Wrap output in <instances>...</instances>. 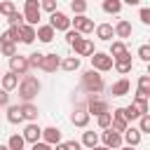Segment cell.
Listing matches in <instances>:
<instances>
[{"label":"cell","instance_id":"1","mask_svg":"<svg viewBox=\"0 0 150 150\" xmlns=\"http://www.w3.org/2000/svg\"><path fill=\"white\" fill-rule=\"evenodd\" d=\"M80 87H82V91L87 96H94V94L101 96V91L105 89V82H103V75L101 73H96L94 68H89V70H84L80 75Z\"/></svg>","mask_w":150,"mask_h":150},{"label":"cell","instance_id":"2","mask_svg":"<svg viewBox=\"0 0 150 150\" xmlns=\"http://www.w3.org/2000/svg\"><path fill=\"white\" fill-rule=\"evenodd\" d=\"M40 89H42V84H40V80L35 75L21 77V82H19V98H21V103H33V98L40 94Z\"/></svg>","mask_w":150,"mask_h":150},{"label":"cell","instance_id":"3","mask_svg":"<svg viewBox=\"0 0 150 150\" xmlns=\"http://www.w3.org/2000/svg\"><path fill=\"white\" fill-rule=\"evenodd\" d=\"M40 14H42V9H40V2L38 0H26L23 2V19H26L28 26L38 28L40 26Z\"/></svg>","mask_w":150,"mask_h":150},{"label":"cell","instance_id":"4","mask_svg":"<svg viewBox=\"0 0 150 150\" xmlns=\"http://www.w3.org/2000/svg\"><path fill=\"white\" fill-rule=\"evenodd\" d=\"M91 68H94L96 73H108V70L115 68V59H112L108 52H96V54L91 56Z\"/></svg>","mask_w":150,"mask_h":150},{"label":"cell","instance_id":"5","mask_svg":"<svg viewBox=\"0 0 150 150\" xmlns=\"http://www.w3.org/2000/svg\"><path fill=\"white\" fill-rule=\"evenodd\" d=\"M87 112H89V115H94V117H101V115L110 112V108H108V101H105V98H101L98 94H94V96H87Z\"/></svg>","mask_w":150,"mask_h":150},{"label":"cell","instance_id":"6","mask_svg":"<svg viewBox=\"0 0 150 150\" xmlns=\"http://www.w3.org/2000/svg\"><path fill=\"white\" fill-rule=\"evenodd\" d=\"M101 145H105V148H110V150H120V148L124 145V138H122V134H117L115 129H105V131H101Z\"/></svg>","mask_w":150,"mask_h":150},{"label":"cell","instance_id":"7","mask_svg":"<svg viewBox=\"0 0 150 150\" xmlns=\"http://www.w3.org/2000/svg\"><path fill=\"white\" fill-rule=\"evenodd\" d=\"M9 73H14V75H19V77H26V75L30 73L28 56H21V54L12 56V59H9Z\"/></svg>","mask_w":150,"mask_h":150},{"label":"cell","instance_id":"8","mask_svg":"<svg viewBox=\"0 0 150 150\" xmlns=\"http://www.w3.org/2000/svg\"><path fill=\"white\" fill-rule=\"evenodd\" d=\"M49 26L56 30V33H68L73 26H70V16L68 14H63V12H54L52 16H49Z\"/></svg>","mask_w":150,"mask_h":150},{"label":"cell","instance_id":"9","mask_svg":"<svg viewBox=\"0 0 150 150\" xmlns=\"http://www.w3.org/2000/svg\"><path fill=\"white\" fill-rule=\"evenodd\" d=\"M108 54L115 59V63H117V61H127V63H131V54H129V49H127V45H124L122 40H112Z\"/></svg>","mask_w":150,"mask_h":150},{"label":"cell","instance_id":"10","mask_svg":"<svg viewBox=\"0 0 150 150\" xmlns=\"http://www.w3.org/2000/svg\"><path fill=\"white\" fill-rule=\"evenodd\" d=\"M89 120H91V115L87 112V105H77V108L70 112V124H73V127L87 129V127H89Z\"/></svg>","mask_w":150,"mask_h":150},{"label":"cell","instance_id":"11","mask_svg":"<svg viewBox=\"0 0 150 150\" xmlns=\"http://www.w3.org/2000/svg\"><path fill=\"white\" fill-rule=\"evenodd\" d=\"M21 136L26 138V143H30V145H35V143H40V141H42V127H40L38 122H28V124L23 127V131H21Z\"/></svg>","mask_w":150,"mask_h":150},{"label":"cell","instance_id":"12","mask_svg":"<svg viewBox=\"0 0 150 150\" xmlns=\"http://www.w3.org/2000/svg\"><path fill=\"white\" fill-rule=\"evenodd\" d=\"M70 26H73L77 33H82V35H89V33H94V30H96L94 19H89L87 14H84V16H75V19H70Z\"/></svg>","mask_w":150,"mask_h":150},{"label":"cell","instance_id":"13","mask_svg":"<svg viewBox=\"0 0 150 150\" xmlns=\"http://www.w3.org/2000/svg\"><path fill=\"white\" fill-rule=\"evenodd\" d=\"M73 52H75V56H94L96 54V49H94V42L89 40V38H82V40H77L75 45H73Z\"/></svg>","mask_w":150,"mask_h":150},{"label":"cell","instance_id":"14","mask_svg":"<svg viewBox=\"0 0 150 150\" xmlns=\"http://www.w3.org/2000/svg\"><path fill=\"white\" fill-rule=\"evenodd\" d=\"M129 127H131V124H129V120L124 117V108H115V110H112V127H110V129H115L117 134H124Z\"/></svg>","mask_w":150,"mask_h":150},{"label":"cell","instance_id":"15","mask_svg":"<svg viewBox=\"0 0 150 150\" xmlns=\"http://www.w3.org/2000/svg\"><path fill=\"white\" fill-rule=\"evenodd\" d=\"M61 56L56 54V52H49V54H45V61H42V68L40 70H45V73H56L59 68H61Z\"/></svg>","mask_w":150,"mask_h":150},{"label":"cell","instance_id":"16","mask_svg":"<svg viewBox=\"0 0 150 150\" xmlns=\"http://www.w3.org/2000/svg\"><path fill=\"white\" fill-rule=\"evenodd\" d=\"M122 138H124V145H129V148H138V143H141V138H143V134H141V129L138 127H129L124 134H122Z\"/></svg>","mask_w":150,"mask_h":150},{"label":"cell","instance_id":"17","mask_svg":"<svg viewBox=\"0 0 150 150\" xmlns=\"http://www.w3.org/2000/svg\"><path fill=\"white\" fill-rule=\"evenodd\" d=\"M131 91V82L127 80V77H120L117 82H112V87H110V94L115 96V98H122V96H127Z\"/></svg>","mask_w":150,"mask_h":150},{"label":"cell","instance_id":"18","mask_svg":"<svg viewBox=\"0 0 150 150\" xmlns=\"http://www.w3.org/2000/svg\"><path fill=\"white\" fill-rule=\"evenodd\" d=\"M131 33H134V26H131V21H127V19H120V21L115 23V38H120L122 42H124L127 38H131Z\"/></svg>","mask_w":150,"mask_h":150},{"label":"cell","instance_id":"19","mask_svg":"<svg viewBox=\"0 0 150 150\" xmlns=\"http://www.w3.org/2000/svg\"><path fill=\"white\" fill-rule=\"evenodd\" d=\"M42 141L49 143L52 148L59 145V143H61V129H59V127H45V129H42Z\"/></svg>","mask_w":150,"mask_h":150},{"label":"cell","instance_id":"20","mask_svg":"<svg viewBox=\"0 0 150 150\" xmlns=\"http://www.w3.org/2000/svg\"><path fill=\"white\" fill-rule=\"evenodd\" d=\"M19 82H21V77L7 70V73L2 75V80H0V89H5V91H14V89H19Z\"/></svg>","mask_w":150,"mask_h":150},{"label":"cell","instance_id":"21","mask_svg":"<svg viewBox=\"0 0 150 150\" xmlns=\"http://www.w3.org/2000/svg\"><path fill=\"white\" fill-rule=\"evenodd\" d=\"M5 117H7L9 124H21V122H26V120H23V112H21V103H19V105H7V108H5Z\"/></svg>","mask_w":150,"mask_h":150},{"label":"cell","instance_id":"22","mask_svg":"<svg viewBox=\"0 0 150 150\" xmlns=\"http://www.w3.org/2000/svg\"><path fill=\"white\" fill-rule=\"evenodd\" d=\"M94 33H96V38H98V40L110 42V40L115 38V26H112V23H98Z\"/></svg>","mask_w":150,"mask_h":150},{"label":"cell","instance_id":"23","mask_svg":"<svg viewBox=\"0 0 150 150\" xmlns=\"http://www.w3.org/2000/svg\"><path fill=\"white\" fill-rule=\"evenodd\" d=\"M54 38H56V30H54L49 23H40V26H38V40H40V42L49 45Z\"/></svg>","mask_w":150,"mask_h":150},{"label":"cell","instance_id":"24","mask_svg":"<svg viewBox=\"0 0 150 150\" xmlns=\"http://www.w3.org/2000/svg\"><path fill=\"white\" fill-rule=\"evenodd\" d=\"M21 112H23V120H26V122H38L40 110H38L35 103H21Z\"/></svg>","mask_w":150,"mask_h":150},{"label":"cell","instance_id":"25","mask_svg":"<svg viewBox=\"0 0 150 150\" xmlns=\"http://www.w3.org/2000/svg\"><path fill=\"white\" fill-rule=\"evenodd\" d=\"M98 141H101V136H98V131H84V134H82V141H80V143H82L84 148H89V150H94L96 145H101Z\"/></svg>","mask_w":150,"mask_h":150},{"label":"cell","instance_id":"26","mask_svg":"<svg viewBox=\"0 0 150 150\" xmlns=\"http://www.w3.org/2000/svg\"><path fill=\"white\" fill-rule=\"evenodd\" d=\"M38 40V28H33V26H21V42L23 45H33Z\"/></svg>","mask_w":150,"mask_h":150},{"label":"cell","instance_id":"27","mask_svg":"<svg viewBox=\"0 0 150 150\" xmlns=\"http://www.w3.org/2000/svg\"><path fill=\"white\" fill-rule=\"evenodd\" d=\"M80 56H66L63 61H61V70H66V73H75V70H80Z\"/></svg>","mask_w":150,"mask_h":150},{"label":"cell","instance_id":"28","mask_svg":"<svg viewBox=\"0 0 150 150\" xmlns=\"http://www.w3.org/2000/svg\"><path fill=\"white\" fill-rule=\"evenodd\" d=\"M101 7H103L105 14H120V12H122V2H120V0H103Z\"/></svg>","mask_w":150,"mask_h":150},{"label":"cell","instance_id":"29","mask_svg":"<svg viewBox=\"0 0 150 150\" xmlns=\"http://www.w3.org/2000/svg\"><path fill=\"white\" fill-rule=\"evenodd\" d=\"M7 148H9V150H23V148H26V138H23L21 134H12L9 141H7Z\"/></svg>","mask_w":150,"mask_h":150},{"label":"cell","instance_id":"30","mask_svg":"<svg viewBox=\"0 0 150 150\" xmlns=\"http://www.w3.org/2000/svg\"><path fill=\"white\" fill-rule=\"evenodd\" d=\"M7 23L9 26H14V28H21V26H26V19H23V12H14L12 16H7Z\"/></svg>","mask_w":150,"mask_h":150},{"label":"cell","instance_id":"31","mask_svg":"<svg viewBox=\"0 0 150 150\" xmlns=\"http://www.w3.org/2000/svg\"><path fill=\"white\" fill-rule=\"evenodd\" d=\"M124 117H127V120H129V124H131L134 120H141L143 115L138 112V108H136L134 103H129V105H124Z\"/></svg>","mask_w":150,"mask_h":150},{"label":"cell","instance_id":"32","mask_svg":"<svg viewBox=\"0 0 150 150\" xmlns=\"http://www.w3.org/2000/svg\"><path fill=\"white\" fill-rule=\"evenodd\" d=\"M70 12H73L75 16H84V12H87V2H84V0H73V2H70Z\"/></svg>","mask_w":150,"mask_h":150},{"label":"cell","instance_id":"33","mask_svg":"<svg viewBox=\"0 0 150 150\" xmlns=\"http://www.w3.org/2000/svg\"><path fill=\"white\" fill-rule=\"evenodd\" d=\"M42 61H45V54H40V52L28 54V66H30V70H33V68H42Z\"/></svg>","mask_w":150,"mask_h":150},{"label":"cell","instance_id":"34","mask_svg":"<svg viewBox=\"0 0 150 150\" xmlns=\"http://www.w3.org/2000/svg\"><path fill=\"white\" fill-rule=\"evenodd\" d=\"M131 103L138 108V112H141V115H150V101H148V98H134Z\"/></svg>","mask_w":150,"mask_h":150},{"label":"cell","instance_id":"35","mask_svg":"<svg viewBox=\"0 0 150 150\" xmlns=\"http://www.w3.org/2000/svg\"><path fill=\"white\" fill-rule=\"evenodd\" d=\"M96 124H98V129H110L112 127V112H105V115H101V117H96Z\"/></svg>","mask_w":150,"mask_h":150},{"label":"cell","instance_id":"36","mask_svg":"<svg viewBox=\"0 0 150 150\" xmlns=\"http://www.w3.org/2000/svg\"><path fill=\"white\" fill-rule=\"evenodd\" d=\"M0 52H2V56H16V45L14 42H0Z\"/></svg>","mask_w":150,"mask_h":150},{"label":"cell","instance_id":"37","mask_svg":"<svg viewBox=\"0 0 150 150\" xmlns=\"http://www.w3.org/2000/svg\"><path fill=\"white\" fill-rule=\"evenodd\" d=\"M136 56L148 66V63H150V45H141V47L136 49Z\"/></svg>","mask_w":150,"mask_h":150},{"label":"cell","instance_id":"38","mask_svg":"<svg viewBox=\"0 0 150 150\" xmlns=\"http://www.w3.org/2000/svg\"><path fill=\"white\" fill-rule=\"evenodd\" d=\"M16 12V5L12 2V0H5V2H0V14H5V16H12Z\"/></svg>","mask_w":150,"mask_h":150},{"label":"cell","instance_id":"39","mask_svg":"<svg viewBox=\"0 0 150 150\" xmlns=\"http://www.w3.org/2000/svg\"><path fill=\"white\" fill-rule=\"evenodd\" d=\"M40 9L49 12V16H52L54 12H59V7H56V0H42V2H40Z\"/></svg>","mask_w":150,"mask_h":150},{"label":"cell","instance_id":"40","mask_svg":"<svg viewBox=\"0 0 150 150\" xmlns=\"http://www.w3.org/2000/svg\"><path fill=\"white\" fill-rule=\"evenodd\" d=\"M82 38H84V35H82V33H77V30H75V28H70V30H68V33H66V42H68V45H70V47H73V45H75V42H77V40H82Z\"/></svg>","mask_w":150,"mask_h":150},{"label":"cell","instance_id":"41","mask_svg":"<svg viewBox=\"0 0 150 150\" xmlns=\"http://www.w3.org/2000/svg\"><path fill=\"white\" fill-rule=\"evenodd\" d=\"M131 68H134V63H127V61H117V63H115V70H117L120 75H129Z\"/></svg>","mask_w":150,"mask_h":150},{"label":"cell","instance_id":"42","mask_svg":"<svg viewBox=\"0 0 150 150\" xmlns=\"http://www.w3.org/2000/svg\"><path fill=\"white\" fill-rule=\"evenodd\" d=\"M138 129H141V134H150V115H143L138 120Z\"/></svg>","mask_w":150,"mask_h":150},{"label":"cell","instance_id":"43","mask_svg":"<svg viewBox=\"0 0 150 150\" xmlns=\"http://www.w3.org/2000/svg\"><path fill=\"white\" fill-rule=\"evenodd\" d=\"M138 19L143 26H150V7H141L138 9Z\"/></svg>","mask_w":150,"mask_h":150},{"label":"cell","instance_id":"44","mask_svg":"<svg viewBox=\"0 0 150 150\" xmlns=\"http://www.w3.org/2000/svg\"><path fill=\"white\" fill-rule=\"evenodd\" d=\"M7 105H12V103H9V91L0 89V108H7Z\"/></svg>","mask_w":150,"mask_h":150},{"label":"cell","instance_id":"45","mask_svg":"<svg viewBox=\"0 0 150 150\" xmlns=\"http://www.w3.org/2000/svg\"><path fill=\"white\" fill-rule=\"evenodd\" d=\"M30 150H54V148H52L49 143H45V141H40V143H35V145H33Z\"/></svg>","mask_w":150,"mask_h":150},{"label":"cell","instance_id":"46","mask_svg":"<svg viewBox=\"0 0 150 150\" xmlns=\"http://www.w3.org/2000/svg\"><path fill=\"white\" fill-rule=\"evenodd\" d=\"M66 145H68V150H82L80 141H66Z\"/></svg>","mask_w":150,"mask_h":150},{"label":"cell","instance_id":"47","mask_svg":"<svg viewBox=\"0 0 150 150\" xmlns=\"http://www.w3.org/2000/svg\"><path fill=\"white\" fill-rule=\"evenodd\" d=\"M54 150H68V145L66 143H59V145H54Z\"/></svg>","mask_w":150,"mask_h":150},{"label":"cell","instance_id":"48","mask_svg":"<svg viewBox=\"0 0 150 150\" xmlns=\"http://www.w3.org/2000/svg\"><path fill=\"white\" fill-rule=\"evenodd\" d=\"M94 150H110V148H105V145H96Z\"/></svg>","mask_w":150,"mask_h":150},{"label":"cell","instance_id":"49","mask_svg":"<svg viewBox=\"0 0 150 150\" xmlns=\"http://www.w3.org/2000/svg\"><path fill=\"white\" fill-rule=\"evenodd\" d=\"M120 150H136V148H129V145H122Z\"/></svg>","mask_w":150,"mask_h":150},{"label":"cell","instance_id":"50","mask_svg":"<svg viewBox=\"0 0 150 150\" xmlns=\"http://www.w3.org/2000/svg\"><path fill=\"white\" fill-rule=\"evenodd\" d=\"M145 75H148V77H150V63H148V66H145Z\"/></svg>","mask_w":150,"mask_h":150},{"label":"cell","instance_id":"51","mask_svg":"<svg viewBox=\"0 0 150 150\" xmlns=\"http://www.w3.org/2000/svg\"><path fill=\"white\" fill-rule=\"evenodd\" d=\"M0 150H9V148H7V145H0Z\"/></svg>","mask_w":150,"mask_h":150},{"label":"cell","instance_id":"52","mask_svg":"<svg viewBox=\"0 0 150 150\" xmlns=\"http://www.w3.org/2000/svg\"><path fill=\"white\" fill-rule=\"evenodd\" d=\"M0 80H2V73H0Z\"/></svg>","mask_w":150,"mask_h":150}]
</instances>
